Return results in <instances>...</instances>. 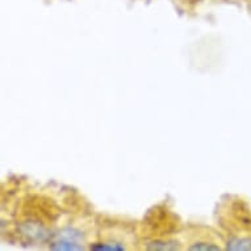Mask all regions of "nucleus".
<instances>
[{
    "mask_svg": "<svg viewBox=\"0 0 251 251\" xmlns=\"http://www.w3.org/2000/svg\"><path fill=\"white\" fill-rule=\"evenodd\" d=\"M50 249L53 250H84L86 247L82 245V235L74 230L63 231L59 234V239Z\"/></svg>",
    "mask_w": 251,
    "mask_h": 251,
    "instance_id": "obj_1",
    "label": "nucleus"
},
{
    "mask_svg": "<svg viewBox=\"0 0 251 251\" xmlns=\"http://www.w3.org/2000/svg\"><path fill=\"white\" fill-rule=\"evenodd\" d=\"M190 250H220V247L217 245H213L212 242H206V241H198V242L192 243L190 247Z\"/></svg>",
    "mask_w": 251,
    "mask_h": 251,
    "instance_id": "obj_2",
    "label": "nucleus"
}]
</instances>
